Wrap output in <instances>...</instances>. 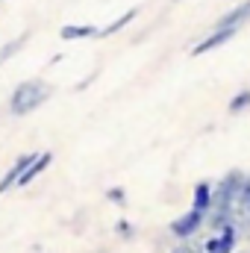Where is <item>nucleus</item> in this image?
Masks as SVG:
<instances>
[{"instance_id":"f8f14e48","label":"nucleus","mask_w":250,"mask_h":253,"mask_svg":"<svg viewBox=\"0 0 250 253\" xmlns=\"http://www.w3.org/2000/svg\"><path fill=\"white\" fill-rule=\"evenodd\" d=\"M21 44H27V36H18L15 42H9V44H6V47L0 50V62H6V59H12V56H15V53L21 50Z\"/></svg>"},{"instance_id":"dca6fc26","label":"nucleus","mask_w":250,"mask_h":253,"mask_svg":"<svg viewBox=\"0 0 250 253\" xmlns=\"http://www.w3.org/2000/svg\"><path fill=\"white\" fill-rule=\"evenodd\" d=\"M171 253H200V251H197L194 245H188V242H180V245H177Z\"/></svg>"},{"instance_id":"423d86ee","label":"nucleus","mask_w":250,"mask_h":253,"mask_svg":"<svg viewBox=\"0 0 250 253\" xmlns=\"http://www.w3.org/2000/svg\"><path fill=\"white\" fill-rule=\"evenodd\" d=\"M50 162H53V153H39V156H36V159H33V162L21 171V177H18L15 189H27V186H30L39 174H44V171H47V165H50Z\"/></svg>"},{"instance_id":"2eb2a0df","label":"nucleus","mask_w":250,"mask_h":253,"mask_svg":"<svg viewBox=\"0 0 250 253\" xmlns=\"http://www.w3.org/2000/svg\"><path fill=\"white\" fill-rule=\"evenodd\" d=\"M115 233L124 236V239H132V227H129L126 221H118V224H115Z\"/></svg>"},{"instance_id":"f3484780","label":"nucleus","mask_w":250,"mask_h":253,"mask_svg":"<svg viewBox=\"0 0 250 253\" xmlns=\"http://www.w3.org/2000/svg\"><path fill=\"white\" fill-rule=\"evenodd\" d=\"M233 253H248V251H233Z\"/></svg>"},{"instance_id":"4468645a","label":"nucleus","mask_w":250,"mask_h":253,"mask_svg":"<svg viewBox=\"0 0 250 253\" xmlns=\"http://www.w3.org/2000/svg\"><path fill=\"white\" fill-rule=\"evenodd\" d=\"M242 209L250 215V177H245V183H242Z\"/></svg>"},{"instance_id":"9d476101","label":"nucleus","mask_w":250,"mask_h":253,"mask_svg":"<svg viewBox=\"0 0 250 253\" xmlns=\"http://www.w3.org/2000/svg\"><path fill=\"white\" fill-rule=\"evenodd\" d=\"M135 18H138V9H126L124 15H121V18H115L112 24H106V27H97V36H94V39H109V36L121 33L126 24H132Z\"/></svg>"},{"instance_id":"ddd939ff","label":"nucleus","mask_w":250,"mask_h":253,"mask_svg":"<svg viewBox=\"0 0 250 253\" xmlns=\"http://www.w3.org/2000/svg\"><path fill=\"white\" fill-rule=\"evenodd\" d=\"M106 200H112V203L124 206V203H126V191L118 189V186H112V189H106Z\"/></svg>"},{"instance_id":"f257e3e1","label":"nucleus","mask_w":250,"mask_h":253,"mask_svg":"<svg viewBox=\"0 0 250 253\" xmlns=\"http://www.w3.org/2000/svg\"><path fill=\"white\" fill-rule=\"evenodd\" d=\"M50 94H53V88L44 83V80H24V83H18L15 85V91L9 94V112L15 115V118H24V115H30V112H36V109H42L47 100H50Z\"/></svg>"},{"instance_id":"0eeeda50","label":"nucleus","mask_w":250,"mask_h":253,"mask_svg":"<svg viewBox=\"0 0 250 253\" xmlns=\"http://www.w3.org/2000/svg\"><path fill=\"white\" fill-rule=\"evenodd\" d=\"M36 156H39V153H21V156H18L12 165H9V171L0 177V194H3V191H9V189H15V183H18L21 171H24V168H27V165H30Z\"/></svg>"},{"instance_id":"7ed1b4c3","label":"nucleus","mask_w":250,"mask_h":253,"mask_svg":"<svg viewBox=\"0 0 250 253\" xmlns=\"http://www.w3.org/2000/svg\"><path fill=\"white\" fill-rule=\"evenodd\" d=\"M239 242V230L236 224L224 227V230H212V236L203 242V253H233Z\"/></svg>"},{"instance_id":"39448f33","label":"nucleus","mask_w":250,"mask_h":253,"mask_svg":"<svg viewBox=\"0 0 250 253\" xmlns=\"http://www.w3.org/2000/svg\"><path fill=\"white\" fill-rule=\"evenodd\" d=\"M236 36H239V30H212L200 44L191 47V56H203V53H209V50H218V47H224L227 42H233Z\"/></svg>"},{"instance_id":"6e6552de","label":"nucleus","mask_w":250,"mask_h":253,"mask_svg":"<svg viewBox=\"0 0 250 253\" xmlns=\"http://www.w3.org/2000/svg\"><path fill=\"white\" fill-rule=\"evenodd\" d=\"M191 209H197L203 215L212 212V183L209 180H200L194 186V191H191Z\"/></svg>"},{"instance_id":"f03ea898","label":"nucleus","mask_w":250,"mask_h":253,"mask_svg":"<svg viewBox=\"0 0 250 253\" xmlns=\"http://www.w3.org/2000/svg\"><path fill=\"white\" fill-rule=\"evenodd\" d=\"M206 224V215L203 212H197V209H188L183 212L180 218H174L171 221V236L177 239V242H188L191 236H197L200 233V227Z\"/></svg>"},{"instance_id":"9b49d317","label":"nucleus","mask_w":250,"mask_h":253,"mask_svg":"<svg viewBox=\"0 0 250 253\" xmlns=\"http://www.w3.org/2000/svg\"><path fill=\"white\" fill-rule=\"evenodd\" d=\"M245 109H250V88L239 91V94L227 103V112H230V115H239V112H245Z\"/></svg>"},{"instance_id":"20e7f679","label":"nucleus","mask_w":250,"mask_h":253,"mask_svg":"<svg viewBox=\"0 0 250 253\" xmlns=\"http://www.w3.org/2000/svg\"><path fill=\"white\" fill-rule=\"evenodd\" d=\"M250 18V0H242V3H236L230 12H224L215 24H212V30H242V24H248Z\"/></svg>"},{"instance_id":"1a4fd4ad","label":"nucleus","mask_w":250,"mask_h":253,"mask_svg":"<svg viewBox=\"0 0 250 253\" xmlns=\"http://www.w3.org/2000/svg\"><path fill=\"white\" fill-rule=\"evenodd\" d=\"M62 42H83V39H94L97 36V24H65L59 30Z\"/></svg>"}]
</instances>
